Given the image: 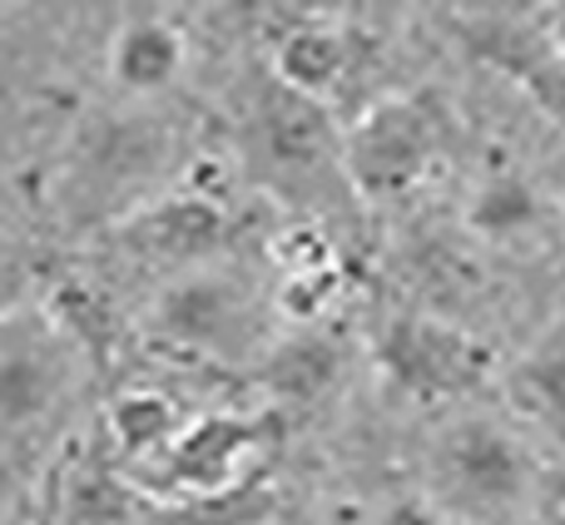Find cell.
<instances>
[{
  "label": "cell",
  "instance_id": "obj_2",
  "mask_svg": "<svg viewBox=\"0 0 565 525\" xmlns=\"http://www.w3.org/2000/svg\"><path fill=\"white\" fill-rule=\"evenodd\" d=\"M149 342L199 357H248L258 342V308L238 278L218 268H184L169 278L139 318Z\"/></svg>",
  "mask_w": 565,
  "mask_h": 525
},
{
  "label": "cell",
  "instance_id": "obj_13",
  "mask_svg": "<svg viewBox=\"0 0 565 525\" xmlns=\"http://www.w3.org/2000/svg\"><path fill=\"white\" fill-rule=\"evenodd\" d=\"M467 224L471 234L491 238V244H511V238H526L546 224V199H541V189L521 169H491L471 189Z\"/></svg>",
  "mask_w": 565,
  "mask_h": 525
},
{
  "label": "cell",
  "instance_id": "obj_11",
  "mask_svg": "<svg viewBox=\"0 0 565 525\" xmlns=\"http://www.w3.org/2000/svg\"><path fill=\"white\" fill-rule=\"evenodd\" d=\"M342 367H348L342 342L332 338V332L302 328V332L278 338L274 347L264 352L258 382H264L278 401H288V407H312V401H322L342 382Z\"/></svg>",
  "mask_w": 565,
  "mask_h": 525
},
{
  "label": "cell",
  "instance_id": "obj_5",
  "mask_svg": "<svg viewBox=\"0 0 565 525\" xmlns=\"http://www.w3.org/2000/svg\"><path fill=\"white\" fill-rule=\"evenodd\" d=\"M377 372L412 401H451L487 382L491 352L471 332L431 318V312H397L372 338Z\"/></svg>",
  "mask_w": 565,
  "mask_h": 525
},
{
  "label": "cell",
  "instance_id": "obj_18",
  "mask_svg": "<svg viewBox=\"0 0 565 525\" xmlns=\"http://www.w3.org/2000/svg\"><path fill=\"white\" fill-rule=\"evenodd\" d=\"M20 288H25V268L20 262H0V312L20 298Z\"/></svg>",
  "mask_w": 565,
  "mask_h": 525
},
{
  "label": "cell",
  "instance_id": "obj_3",
  "mask_svg": "<svg viewBox=\"0 0 565 525\" xmlns=\"http://www.w3.org/2000/svg\"><path fill=\"white\" fill-rule=\"evenodd\" d=\"M437 491L471 521H507L536 491V457L501 421L467 417L437 447Z\"/></svg>",
  "mask_w": 565,
  "mask_h": 525
},
{
  "label": "cell",
  "instance_id": "obj_6",
  "mask_svg": "<svg viewBox=\"0 0 565 525\" xmlns=\"http://www.w3.org/2000/svg\"><path fill=\"white\" fill-rule=\"evenodd\" d=\"M268 417H204L184 427V437L159 457L164 467V486L179 496H228V491L248 486L244 467L258 447L268 441Z\"/></svg>",
  "mask_w": 565,
  "mask_h": 525
},
{
  "label": "cell",
  "instance_id": "obj_1",
  "mask_svg": "<svg viewBox=\"0 0 565 525\" xmlns=\"http://www.w3.org/2000/svg\"><path fill=\"white\" fill-rule=\"evenodd\" d=\"M169 154V129L139 115H85V125L75 129L65 154V218H105L119 204L139 199V189H149L164 174Z\"/></svg>",
  "mask_w": 565,
  "mask_h": 525
},
{
  "label": "cell",
  "instance_id": "obj_7",
  "mask_svg": "<svg viewBox=\"0 0 565 525\" xmlns=\"http://www.w3.org/2000/svg\"><path fill=\"white\" fill-rule=\"evenodd\" d=\"M115 244L135 258H169V262H204L228 244V214L204 194H169L135 208L115 228Z\"/></svg>",
  "mask_w": 565,
  "mask_h": 525
},
{
  "label": "cell",
  "instance_id": "obj_12",
  "mask_svg": "<svg viewBox=\"0 0 565 525\" xmlns=\"http://www.w3.org/2000/svg\"><path fill=\"white\" fill-rule=\"evenodd\" d=\"M352 69V40L348 30L332 25H292L274 40V79L288 95L302 99H328Z\"/></svg>",
  "mask_w": 565,
  "mask_h": 525
},
{
  "label": "cell",
  "instance_id": "obj_17",
  "mask_svg": "<svg viewBox=\"0 0 565 525\" xmlns=\"http://www.w3.org/2000/svg\"><path fill=\"white\" fill-rule=\"evenodd\" d=\"M372 525H447V516H441V506L427 496H397L377 511Z\"/></svg>",
  "mask_w": 565,
  "mask_h": 525
},
{
  "label": "cell",
  "instance_id": "obj_4",
  "mask_svg": "<svg viewBox=\"0 0 565 525\" xmlns=\"http://www.w3.org/2000/svg\"><path fill=\"white\" fill-rule=\"evenodd\" d=\"M441 144V119L427 99H377L342 135V179L362 199H397L427 179Z\"/></svg>",
  "mask_w": 565,
  "mask_h": 525
},
{
  "label": "cell",
  "instance_id": "obj_15",
  "mask_svg": "<svg viewBox=\"0 0 565 525\" xmlns=\"http://www.w3.org/2000/svg\"><path fill=\"white\" fill-rule=\"evenodd\" d=\"M109 437H115L119 457H164L179 437H184V411L164 397V392H125L109 407Z\"/></svg>",
  "mask_w": 565,
  "mask_h": 525
},
{
  "label": "cell",
  "instance_id": "obj_14",
  "mask_svg": "<svg viewBox=\"0 0 565 525\" xmlns=\"http://www.w3.org/2000/svg\"><path fill=\"white\" fill-rule=\"evenodd\" d=\"M511 401L526 421L565 441V332L531 347L526 357L511 367Z\"/></svg>",
  "mask_w": 565,
  "mask_h": 525
},
{
  "label": "cell",
  "instance_id": "obj_8",
  "mask_svg": "<svg viewBox=\"0 0 565 525\" xmlns=\"http://www.w3.org/2000/svg\"><path fill=\"white\" fill-rule=\"evenodd\" d=\"M105 69L119 95L129 99H159L184 79L189 69V40L164 10H125L109 35Z\"/></svg>",
  "mask_w": 565,
  "mask_h": 525
},
{
  "label": "cell",
  "instance_id": "obj_10",
  "mask_svg": "<svg viewBox=\"0 0 565 525\" xmlns=\"http://www.w3.org/2000/svg\"><path fill=\"white\" fill-rule=\"evenodd\" d=\"M258 149H264V159L278 174L292 179H318L332 159L342 164V139L332 135L328 109L318 99L288 95L282 85L264 105V115H258Z\"/></svg>",
  "mask_w": 565,
  "mask_h": 525
},
{
  "label": "cell",
  "instance_id": "obj_9",
  "mask_svg": "<svg viewBox=\"0 0 565 525\" xmlns=\"http://www.w3.org/2000/svg\"><path fill=\"white\" fill-rule=\"evenodd\" d=\"M70 362L50 332H15L0 342V427H40L65 401Z\"/></svg>",
  "mask_w": 565,
  "mask_h": 525
},
{
  "label": "cell",
  "instance_id": "obj_19",
  "mask_svg": "<svg viewBox=\"0 0 565 525\" xmlns=\"http://www.w3.org/2000/svg\"><path fill=\"white\" fill-rule=\"evenodd\" d=\"M541 20H546V35H551V45L565 50V6H551V10H541Z\"/></svg>",
  "mask_w": 565,
  "mask_h": 525
},
{
  "label": "cell",
  "instance_id": "obj_16",
  "mask_svg": "<svg viewBox=\"0 0 565 525\" xmlns=\"http://www.w3.org/2000/svg\"><path fill=\"white\" fill-rule=\"evenodd\" d=\"M274 511V491L258 481L228 491V496H199L184 506H145V525H258Z\"/></svg>",
  "mask_w": 565,
  "mask_h": 525
}]
</instances>
